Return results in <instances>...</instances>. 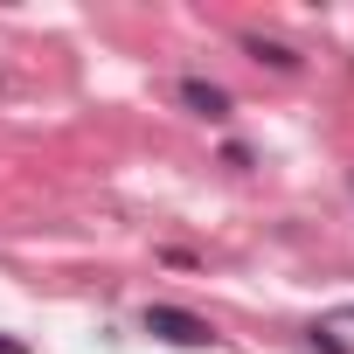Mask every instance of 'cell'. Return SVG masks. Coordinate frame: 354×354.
Here are the masks:
<instances>
[{
	"label": "cell",
	"instance_id": "1",
	"mask_svg": "<svg viewBox=\"0 0 354 354\" xmlns=\"http://www.w3.org/2000/svg\"><path fill=\"white\" fill-rule=\"evenodd\" d=\"M139 326H146L153 340H167V347H216V326H209L202 313H188V306H146Z\"/></svg>",
	"mask_w": 354,
	"mask_h": 354
},
{
	"label": "cell",
	"instance_id": "2",
	"mask_svg": "<svg viewBox=\"0 0 354 354\" xmlns=\"http://www.w3.org/2000/svg\"><path fill=\"white\" fill-rule=\"evenodd\" d=\"M174 97H181V111H195V118H209V125H223V118L236 111V97H230L223 84H209V77H181Z\"/></svg>",
	"mask_w": 354,
	"mask_h": 354
},
{
	"label": "cell",
	"instance_id": "3",
	"mask_svg": "<svg viewBox=\"0 0 354 354\" xmlns=\"http://www.w3.org/2000/svg\"><path fill=\"white\" fill-rule=\"evenodd\" d=\"M243 49H250L257 63H271V70H285V77L299 70V49H292V42H278V35H243Z\"/></svg>",
	"mask_w": 354,
	"mask_h": 354
},
{
	"label": "cell",
	"instance_id": "4",
	"mask_svg": "<svg viewBox=\"0 0 354 354\" xmlns=\"http://www.w3.org/2000/svg\"><path fill=\"white\" fill-rule=\"evenodd\" d=\"M306 347H313V354H354V347H347L333 326H313V333H306Z\"/></svg>",
	"mask_w": 354,
	"mask_h": 354
},
{
	"label": "cell",
	"instance_id": "5",
	"mask_svg": "<svg viewBox=\"0 0 354 354\" xmlns=\"http://www.w3.org/2000/svg\"><path fill=\"white\" fill-rule=\"evenodd\" d=\"M0 354H28V340H15V333H0Z\"/></svg>",
	"mask_w": 354,
	"mask_h": 354
}]
</instances>
